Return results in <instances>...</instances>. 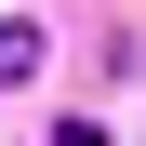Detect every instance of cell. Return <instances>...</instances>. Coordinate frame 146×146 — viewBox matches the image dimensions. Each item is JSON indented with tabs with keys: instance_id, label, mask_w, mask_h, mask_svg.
Returning a JSON list of instances; mask_svg holds the SVG:
<instances>
[{
	"instance_id": "obj_1",
	"label": "cell",
	"mask_w": 146,
	"mask_h": 146,
	"mask_svg": "<svg viewBox=\"0 0 146 146\" xmlns=\"http://www.w3.org/2000/svg\"><path fill=\"white\" fill-rule=\"evenodd\" d=\"M27 66H40V40H27V27H0V80H27Z\"/></svg>"
}]
</instances>
